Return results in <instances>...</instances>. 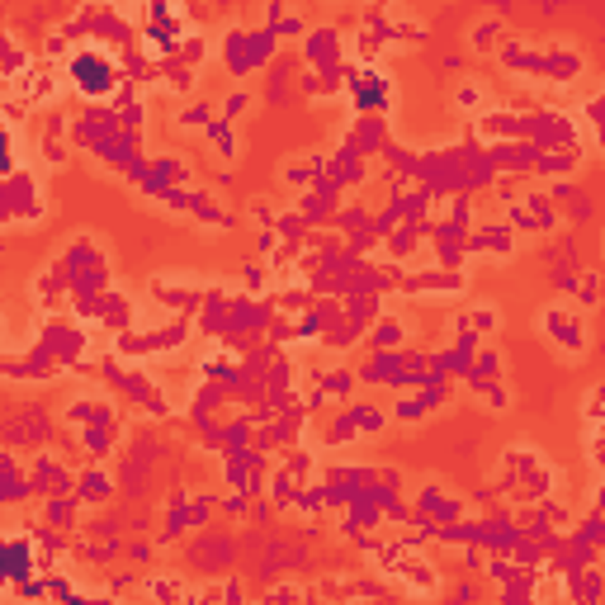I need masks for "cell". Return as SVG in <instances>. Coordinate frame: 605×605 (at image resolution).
Instances as JSON below:
<instances>
[{
  "label": "cell",
  "instance_id": "6da1fadb",
  "mask_svg": "<svg viewBox=\"0 0 605 605\" xmlns=\"http://www.w3.org/2000/svg\"><path fill=\"white\" fill-rule=\"evenodd\" d=\"M549 331L563 341V346H573V350H582V341H587V331H582V322L568 317V312H549Z\"/></svg>",
  "mask_w": 605,
  "mask_h": 605
},
{
  "label": "cell",
  "instance_id": "7a4b0ae2",
  "mask_svg": "<svg viewBox=\"0 0 605 605\" xmlns=\"http://www.w3.org/2000/svg\"><path fill=\"white\" fill-rule=\"evenodd\" d=\"M402 341V326L398 322H374V331H369V346H374V350H393V346H398Z\"/></svg>",
  "mask_w": 605,
  "mask_h": 605
},
{
  "label": "cell",
  "instance_id": "3957f363",
  "mask_svg": "<svg viewBox=\"0 0 605 605\" xmlns=\"http://www.w3.org/2000/svg\"><path fill=\"white\" fill-rule=\"evenodd\" d=\"M331 48H336V33H326V29H322L317 38H312V48H307V57H312V62H326V57H331Z\"/></svg>",
  "mask_w": 605,
  "mask_h": 605
},
{
  "label": "cell",
  "instance_id": "277c9868",
  "mask_svg": "<svg viewBox=\"0 0 605 605\" xmlns=\"http://www.w3.org/2000/svg\"><path fill=\"white\" fill-rule=\"evenodd\" d=\"M496 33H501V24H496V19H492V24H478V29H473V48L487 52V48L496 43Z\"/></svg>",
  "mask_w": 605,
  "mask_h": 605
},
{
  "label": "cell",
  "instance_id": "5b68a950",
  "mask_svg": "<svg viewBox=\"0 0 605 605\" xmlns=\"http://www.w3.org/2000/svg\"><path fill=\"white\" fill-rule=\"evenodd\" d=\"M350 388H355V374H346V369H341V374H326V393H341V398H346Z\"/></svg>",
  "mask_w": 605,
  "mask_h": 605
},
{
  "label": "cell",
  "instance_id": "8992f818",
  "mask_svg": "<svg viewBox=\"0 0 605 605\" xmlns=\"http://www.w3.org/2000/svg\"><path fill=\"white\" fill-rule=\"evenodd\" d=\"M279 232H284L288 241L302 237V213H284V218H279Z\"/></svg>",
  "mask_w": 605,
  "mask_h": 605
},
{
  "label": "cell",
  "instance_id": "52a82bcc",
  "mask_svg": "<svg viewBox=\"0 0 605 605\" xmlns=\"http://www.w3.org/2000/svg\"><path fill=\"white\" fill-rule=\"evenodd\" d=\"M398 416H402V421H416V416H426V407H421V398H402L398 402Z\"/></svg>",
  "mask_w": 605,
  "mask_h": 605
},
{
  "label": "cell",
  "instance_id": "ba28073f",
  "mask_svg": "<svg viewBox=\"0 0 605 605\" xmlns=\"http://www.w3.org/2000/svg\"><path fill=\"white\" fill-rule=\"evenodd\" d=\"M554 284L573 293V288H577V270H554Z\"/></svg>",
  "mask_w": 605,
  "mask_h": 605
},
{
  "label": "cell",
  "instance_id": "9c48e42d",
  "mask_svg": "<svg viewBox=\"0 0 605 605\" xmlns=\"http://www.w3.org/2000/svg\"><path fill=\"white\" fill-rule=\"evenodd\" d=\"M591 302H596V274L582 279V307H591Z\"/></svg>",
  "mask_w": 605,
  "mask_h": 605
},
{
  "label": "cell",
  "instance_id": "30bf717a",
  "mask_svg": "<svg viewBox=\"0 0 605 605\" xmlns=\"http://www.w3.org/2000/svg\"><path fill=\"white\" fill-rule=\"evenodd\" d=\"M185 123H208V104H194V109H185Z\"/></svg>",
  "mask_w": 605,
  "mask_h": 605
},
{
  "label": "cell",
  "instance_id": "8fae6325",
  "mask_svg": "<svg viewBox=\"0 0 605 605\" xmlns=\"http://www.w3.org/2000/svg\"><path fill=\"white\" fill-rule=\"evenodd\" d=\"M241 109H246V95H241V90H237V95L227 99V118H237V114H241Z\"/></svg>",
  "mask_w": 605,
  "mask_h": 605
},
{
  "label": "cell",
  "instance_id": "7c38bea8",
  "mask_svg": "<svg viewBox=\"0 0 605 605\" xmlns=\"http://www.w3.org/2000/svg\"><path fill=\"white\" fill-rule=\"evenodd\" d=\"M482 326V331H496V312H478V317H473Z\"/></svg>",
  "mask_w": 605,
  "mask_h": 605
}]
</instances>
